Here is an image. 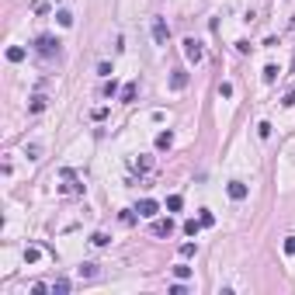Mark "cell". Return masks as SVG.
<instances>
[{
	"label": "cell",
	"instance_id": "6da1fadb",
	"mask_svg": "<svg viewBox=\"0 0 295 295\" xmlns=\"http://www.w3.org/2000/svg\"><path fill=\"white\" fill-rule=\"evenodd\" d=\"M31 49L39 52V56H45V59H52V56H59V52H63V42L56 39V35H39V39L31 42Z\"/></svg>",
	"mask_w": 295,
	"mask_h": 295
},
{
	"label": "cell",
	"instance_id": "7a4b0ae2",
	"mask_svg": "<svg viewBox=\"0 0 295 295\" xmlns=\"http://www.w3.org/2000/svg\"><path fill=\"white\" fill-rule=\"evenodd\" d=\"M184 56H188V63H202L205 59V49H202V42L198 39H184Z\"/></svg>",
	"mask_w": 295,
	"mask_h": 295
},
{
	"label": "cell",
	"instance_id": "3957f363",
	"mask_svg": "<svg viewBox=\"0 0 295 295\" xmlns=\"http://www.w3.org/2000/svg\"><path fill=\"white\" fill-rule=\"evenodd\" d=\"M226 195H229L233 202H243V198L250 195V188H247L243 181H229V184H226Z\"/></svg>",
	"mask_w": 295,
	"mask_h": 295
},
{
	"label": "cell",
	"instance_id": "277c9868",
	"mask_svg": "<svg viewBox=\"0 0 295 295\" xmlns=\"http://www.w3.org/2000/svg\"><path fill=\"white\" fill-rule=\"evenodd\" d=\"M167 39H170V28H167V21H153V42L157 45H167Z\"/></svg>",
	"mask_w": 295,
	"mask_h": 295
},
{
	"label": "cell",
	"instance_id": "5b68a950",
	"mask_svg": "<svg viewBox=\"0 0 295 295\" xmlns=\"http://www.w3.org/2000/svg\"><path fill=\"white\" fill-rule=\"evenodd\" d=\"M136 212H139V215H142V219H153V215H157V212H160V202H153V198H142V202H139V208H136Z\"/></svg>",
	"mask_w": 295,
	"mask_h": 295
},
{
	"label": "cell",
	"instance_id": "8992f818",
	"mask_svg": "<svg viewBox=\"0 0 295 295\" xmlns=\"http://www.w3.org/2000/svg\"><path fill=\"white\" fill-rule=\"evenodd\" d=\"M184 87H188V73H184V69H174V73H170V91H184Z\"/></svg>",
	"mask_w": 295,
	"mask_h": 295
},
{
	"label": "cell",
	"instance_id": "52a82bcc",
	"mask_svg": "<svg viewBox=\"0 0 295 295\" xmlns=\"http://www.w3.org/2000/svg\"><path fill=\"white\" fill-rule=\"evenodd\" d=\"M170 233H174L170 219H157V223H153V236H170Z\"/></svg>",
	"mask_w": 295,
	"mask_h": 295
},
{
	"label": "cell",
	"instance_id": "ba28073f",
	"mask_svg": "<svg viewBox=\"0 0 295 295\" xmlns=\"http://www.w3.org/2000/svg\"><path fill=\"white\" fill-rule=\"evenodd\" d=\"M174 146V132L167 129V132H157V150H170Z\"/></svg>",
	"mask_w": 295,
	"mask_h": 295
},
{
	"label": "cell",
	"instance_id": "9c48e42d",
	"mask_svg": "<svg viewBox=\"0 0 295 295\" xmlns=\"http://www.w3.org/2000/svg\"><path fill=\"white\" fill-rule=\"evenodd\" d=\"M77 274H80V278H87V281H91V278H97V264H91V261H84V264H80V268H77Z\"/></svg>",
	"mask_w": 295,
	"mask_h": 295
},
{
	"label": "cell",
	"instance_id": "30bf717a",
	"mask_svg": "<svg viewBox=\"0 0 295 295\" xmlns=\"http://www.w3.org/2000/svg\"><path fill=\"white\" fill-rule=\"evenodd\" d=\"M136 94H139V84H125V87H122V101H125V104L136 101Z\"/></svg>",
	"mask_w": 295,
	"mask_h": 295
},
{
	"label": "cell",
	"instance_id": "8fae6325",
	"mask_svg": "<svg viewBox=\"0 0 295 295\" xmlns=\"http://www.w3.org/2000/svg\"><path fill=\"white\" fill-rule=\"evenodd\" d=\"M42 108H45V97H42V94H35V97H31V104H28V112H31V115H39Z\"/></svg>",
	"mask_w": 295,
	"mask_h": 295
},
{
	"label": "cell",
	"instance_id": "7c38bea8",
	"mask_svg": "<svg viewBox=\"0 0 295 295\" xmlns=\"http://www.w3.org/2000/svg\"><path fill=\"white\" fill-rule=\"evenodd\" d=\"M198 229H202V219H188V223H184V233L188 236H198Z\"/></svg>",
	"mask_w": 295,
	"mask_h": 295
},
{
	"label": "cell",
	"instance_id": "4fadbf2b",
	"mask_svg": "<svg viewBox=\"0 0 295 295\" xmlns=\"http://www.w3.org/2000/svg\"><path fill=\"white\" fill-rule=\"evenodd\" d=\"M39 257H42V250H39V247H24V261H28V264H35Z\"/></svg>",
	"mask_w": 295,
	"mask_h": 295
},
{
	"label": "cell",
	"instance_id": "5bb4252c",
	"mask_svg": "<svg viewBox=\"0 0 295 295\" xmlns=\"http://www.w3.org/2000/svg\"><path fill=\"white\" fill-rule=\"evenodd\" d=\"M7 59H11V63H21V59H24V49H21V45H11V49H7Z\"/></svg>",
	"mask_w": 295,
	"mask_h": 295
},
{
	"label": "cell",
	"instance_id": "9a60e30c",
	"mask_svg": "<svg viewBox=\"0 0 295 295\" xmlns=\"http://www.w3.org/2000/svg\"><path fill=\"white\" fill-rule=\"evenodd\" d=\"M91 243H94V247H108L112 240H108V233H91Z\"/></svg>",
	"mask_w": 295,
	"mask_h": 295
},
{
	"label": "cell",
	"instance_id": "2e32d148",
	"mask_svg": "<svg viewBox=\"0 0 295 295\" xmlns=\"http://www.w3.org/2000/svg\"><path fill=\"white\" fill-rule=\"evenodd\" d=\"M56 21H59L63 28H69V24H73V14H69V11H56Z\"/></svg>",
	"mask_w": 295,
	"mask_h": 295
},
{
	"label": "cell",
	"instance_id": "e0dca14e",
	"mask_svg": "<svg viewBox=\"0 0 295 295\" xmlns=\"http://www.w3.org/2000/svg\"><path fill=\"white\" fill-rule=\"evenodd\" d=\"M181 205H184L181 195H170V198H167V208H170V212H181Z\"/></svg>",
	"mask_w": 295,
	"mask_h": 295
},
{
	"label": "cell",
	"instance_id": "ac0fdd59",
	"mask_svg": "<svg viewBox=\"0 0 295 295\" xmlns=\"http://www.w3.org/2000/svg\"><path fill=\"white\" fill-rule=\"evenodd\" d=\"M264 80H268V84H274V80H278V66H274V63H271V66H264Z\"/></svg>",
	"mask_w": 295,
	"mask_h": 295
},
{
	"label": "cell",
	"instance_id": "d6986e66",
	"mask_svg": "<svg viewBox=\"0 0 295 295\" xmlns=\"http://www.w3.org/2000/svg\"><path fill=\"white\" fill-rule=\"evenodd\" d=\"M174 278H181V281L191 278V268H188V264H177V268H174Z\"/></svg>",
	"mask_w": 295,
	"mask_h": 295
},
{
	"label": "cell",
	"instance_id": "ffe728a7",
	"mask_svg": "<svg viewBox=\"0 0 295 295\" xmlns=\"http://www.w3.org/2000/svg\"><path fill=\"white\" fill-rule=\"evenodd\" d=\"M195 250H198L195 243H181V257H184V261H188V257H195Z\"/></svg>",
	"mask_w": 295,
	"mask_h": 295
},
{
	"label": "cell",
	"instance_id": "44dd1931",
	"mask_svg": "<svg viewBox=\"0 0 295 295\" xmlns=\"http://www.w3.org/2000/svg\"><path fill=\"white\" fill-rule=\"evenodd\" d=\"M198 219H202V226H215V215H212L208 208H202V215H198Z\"/></svg>",
	"mask_w": 295,
	"mask_h": 295
},
{
	"label": "cell",
	"instance_id": "7402d4cb",
	"mask_svg": "<svg viewBox=\"0 0 295 295\" xmlns=\"http://www.w3.org/2000/svg\"><path fill=\"white\" fill-rule=\"evenodd\" d=\"M24 153H28L31 160H39V153H42V146H39V142H31V146H24Z\"/></svg>",
	"mask_w": 295,
	"mask_h": 295
},
{
	"label": "cell",
	"instance_id": "603a6c76",
	"mask_svg": "<svg viewBox=\"0 0 295 295\" xmlns=\"http://www.w3.org/2000/svg\"><path fill=\"white\" fill-rule=\"evenodd\" d=\"M52 292H59V295H66V292H69V281H66V278H59V281L52 285Z\"/></svg>",
	"mask_w": 295,
	"mask_h": 295
},
{
	"label": "cell",
	"instance_id": "cb8c5ba5",
	"mask_svg": "<svg viewBox=\"0 0 295 295\" xmlns=\"http://www.w3.org/2000/svg\"><path fill=\"white\" fill-rule=\"evenodd\" d=\"M115 94H118V84L108 80V84H104V97H115Z\"/></svg>",
	"mask_w": 295,
	"mask_h": 295
},
{
	"label": "cell",
	"instance_id": "d4e9b609",
	"mask_svg": "<svg viewBox=\"0 0 295 295\" xmlns=\"http://www.w3.org/2000/svg\"><path fill=\"white\" fill-rule=\"evenodd\" d=\"M118 219H122V223H125V226H132V223H136V212H132V208H125V212H122Z\"/></svg>",
	"mask_w": 295,
	"mask_h": 295
},
{
	"label": "cell",
	"instance_id": "484cf974",
	"mask_svg": "<svg viewBox=\"0 0 295 295\" xmlns=\"http://www.w3.org/2000/svg\"><path fill=\"white\" fill-rule=\"evenodd\" d=\"M219 94H223V97H233V84L223 80V84H219Z\"/></svg>",
	"mask_w": 295,
	"mask_h": 295
},
{
	"label": "cell",
	"instance_id": "4316f807",
	"mask_svg": "<svg viewBox=\"0 0 295 295\" xmlns=\"http://www.w3.org/2000/svg\"><path fill=\"white\" fill-rule=\"evenodd\" d=\"M257 136L268 139V136H271V122H261V125H257Z\"/></svg>",
	"mask_w": 295,
	"mask_h": 295
},
{
	"label": "cell",
	"instance_id": "83f0119b",
	"mask_svg": "<svg viewBox=\"0 0 295 295\" xmlns=\"http://www.w3.org/2000/svg\"><path fill=\"white\" fill-rule=\"evenodd\" d=\"M97 73H101V77H112L115 69H112V63H97Z\"/></svg>",
	"mask_w": 295,
	"mask_h": 295
},
{
	"label": "cell",
	"instance_id": "f1b7e54d",
	"mask_svg": "<svg viewBox=\"0 0 295 295\" xmlns=\"http://www.w3.org/2000/svg\"><path fill=\"white\" fill-rule=\"evenodd\" d=\"M285 253L295 257V236H285Z\"/></svg>",
	"mask_w": 295,
	"mask_h": 295
},
{
	"label": "cell",
	"instance_id": "f546056e",
	"mask_svg": "<svg viewBox=\"0 0 295 295\" xmlns=\"http://www.w3.org/2000/svg\"><path fill=\"white\" fill-rule=\"evenodd\" d=\"M170 295H188V288L181 285V278H177V285H170Z\"/></svg>",
	"mask_w": 295,
	"mask_h": 295
},
{
	"label": "cell",
	"instance_id": "4dcf8cb0",
	"mask_svg": "<svg viewBox=\"0 0 295 295\" xmlns=\"http://www.w3.org/2000/svg\"><path fill=\"white\" fill-rule=\"evenodd\" d=\"M91 118H94V122H104V118H108V108H97V112H94Z\"/></svg>",
	"mask_w": 295,
	"mask_h": 295
},
{
	"label": "cell",
	"instance_id": "1f68e13d",
	"mask_svg": "<svg viewBox=\"0 0 295 295\" xmlns=\"http://www.w3.org/2000/svg\"><path fill=\"white\" fill-rule=\"evenodd\" d=\"M281 104H285V108H292V104H295V91H292V94H285V101H281Z\"/></svg>",
	"mask_w": 295,
	"mask_h": 295
}]
</instances>
